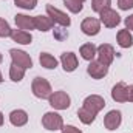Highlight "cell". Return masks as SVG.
Instances as JSON below:
<instances>
[{"label": "cell", "instance_id": "obj_31", "mask_svg": "<svg viewBox=\"0 0 133 133\" xmlns=\"http://www.w3.org/2000/svg\"><path fill=\"white\" fill-rule=\"evenodd\" d=\"M127 101L129 102H133V85H129L127 87Z\"/></svg>", "mask_w": 133, "mask_h": 133}, {"label": "cell", "instance_id": "obj_19", "mask_svg": "<svg viewBox=\"0 0 133 133\" xmlns=\"http://www.w3.org/2000/svg\"><path fill=\"white\" fill-rule=\"evenodd\" d=\"M116 37H118V45L121 48H130L133 45V37L129 30H121Z\"/></svg>", "mask_w": 133, "mask_h": 133}, {"label": "cell", "instance_id": "obj_12", "mask_svg": "<svg viewBox=\"0 0 133 133\" xmlns=\"http://www.w3.org/2000/svg\"><path fill=\"white\" fill-rule=\"evenodd\" d=\"M61 64H62V66H64V70H65L66 73H71V71H74V70L77 68V57H76V54L71 53V51L62 53V56H61Z\"/></svg>", "mask_w": 133, "mask_h": 133}, {"label": "cell", "instance_id": "obj_32", "mask_svg": "<svg viewBox=\"0 0 133 133\" xmlns=\"http://www.w3.org/2000/svg\"><path fill=\"white\" fill-rule=\"evenodd\" d=\"M3 122H5V118H3V113L0 111V127L3 125Z\"/></svg>", "mask_w": 133, "mask_h": 133}, {"label": "cell", "instance_id": "obj_20", "mask_svg": "<svg viewBox=\"0 0 133 133\" xmlns=\"http://www.w3.org/2000/svg\"><path fill=\"white\" fill-rule=\"evenodd\" d=\"M39 62H40V65L43 66V68H46V70H54V68L57 66V61H56V57L51 56L50 53H40V56H39Z\"/></svg>", "mask_w": 133, "mask_h": 133}, {"label": "cell", "instance_id": "obj_23", "mask_svg": "<svg viewBox=\"0 0 133 133\" xmlns=\"http://www.w3.org/2000/svg\"><path fill=\"white\" fill-rule=\"evenodd\" d=\"M110 5H111V0H91V9L98 14L101 11L110 8Z\"/></svg>", "mask_w": 133, "mask_h": 133}, {"label": "cell", "instance_id": "obj_1", "mask_svg": "<svg viewBox=\"0 0 133 133\" xmlns=\"http://www.w3.org/2000/svg\"><path fill=\"white\" fill-rule=\"evenodd\" d=\"M31 90H33V95L39 99H48L53 93L50 82L43 77H34L33 84H31Z\"/></svg>", "mask_w": 133, "mask_h": 133}, {"label": "cell", "instance_id": "obj_3", "mask_svg": "<svg viewBox=\"0 0 133 133\" xmlns=\"http://www.w3.org/2000/svg\"><path fill=\"white\" fill-rule=\"evenodd\" d=\"M48 102L56 110H66L70 107V102L71 101H70V96L66 95L65 91L59 90V91H53L51 93V96L48 98Z\"/></svg>", "mask_w": 133, "mask_h": 133}, {"label": "cell", "instance_id": "obj_28", "mask_svg": "<svg viewBox=\"0 0 133 133\" xmlns=\"http://www.w3.org/2000/svg\"><path fill=\"white\" fill-rule=\"evenodd\" d=\"M118 6L122 11H129L133 8V0H118Z\"/></svg>", "mask_w": 133, "mask_h": 133}, {"label": "cell", "instance_id": "obj_22", "mask_svg": "<svg viewBox=\"0 0 133 133\" xmlns=\"http://www.w3.org/2000/svg\"><path fill=\"white\" fill-rule=\"evenodd\" d=\"M77 116H79V119H81V122H84V124H91L95 119H96V115L95 113H91V111H88L87 108H79L77 110Z\"/></svg>", "mask_w": 133, "mask_h": 133}, {"label": "cell", "instance_id": "obj_15", "mask_svg": "<svg viewBox=\"0 0 133 133\" xmlns=\"http://www.w3.org/2000/svg\"><path fill=\"white\" fill-rule=\"evenodd\" d=\"M9 122L14 127H22L28 122V113L25 110H14L9 113Z\"/></svg>", "mask_w": 133, "mask_h": 133}, {"label": "cell", "instance_id": "obj_27", "mask_svg": "<svg viewBox=\"0 0 133 133\" xmlns=\"http://www.w3.org/2000/svg\"><path fill=\"white\" fill-rule=\"evenodd\" d=\"M68 37V33H66L65 26H62V28H54V39H57V40H64Z\"/></svg>", "mask_w": 133, "mask_h": 133}, {"label": "cell", "instance_id": "obj_11", "mask_svg": "<svg viewBox=\"0 0 133 133\" xmlns=\"http://www.w3.org/2000/svg\"><path fill=\"white\" fill-rule=\"evenodd\" d=\"M87 73H88L93 79H102V77L107 76L108 66H105L104 64H101L99 61H91L90 65L87 66Z\"/></svg>", "mask_w": 133, "mask_h": 133}, {"label": "cell", "instance_id": "obj_17", "mask_svg": "<svg viewBox=\"0 0 133 133\" xmlns=\"http://www.w3.org/2000/svg\"><path fill=\"white\" fill-rule=\"evenodd\" d=\"M14 42L20 43V45H30L31 40H33V36L28 31H23V30H12L11 36H9Z\"/></svg>", "mask_w": 133, "mask_h": 133}, {"label": "cell", "instance_id": "obj_35", "mask_svg": "<svg viewBox=\"0 0 133 133\" xmlns=\"http://www.w3.org/2000/svg\"><path fill=\"white\" fill-rule=\"evenodd\" d=\"M77 2H81V3H84V2H85V0H77Z\"/></svg>", "mask_w": 133, "mask_h": 133}, {"label": "cell", "instance_id": "obj_26", "mask_svg": "<svg viewBox=\"0 0 133 133\" xmlns=\"http://www.w3.org/2000/svg\"><path fill=\"white\" fill-rule=\"evenodd\" d=\"M11 26L5 19H0V37H9L11 36Z\"/></svg>", "mask_w": 133, "mask_h": 133}, {"label": "cell", "instance_id": "obj_4", "mask_svg": "<svg viewBox=\"0 0 133 133\" xmlns=\"http://www.w3.org/2000/svg\"><path fill=\"white\" fill-rule=\"evenodd\" d=\"M46 16L53 20V23H57V25H61V26H70V23H71V20H70V17L66 16L65 12H62L61 9H57V8H54L53 5H46Z\"/></svg>", "mask_w": 133, "mask_h": 133}, {"label": "cell", "instance_id": "obj_6", "mask_svg": "<svg viewBox=\"0 0 133 133\" xmlns=\"http://www.w3.org/2000/svg\"><path fill=\"white\" fill-rule=\"evenodd\" d=\"M9 54H11L12 64L22 66V68H25V70H28V68L33 66V59L30 57L28 53H25V51H22V50H16V48H12V50L9 51Z\"/></svg>", "mask_w": 133, "mask_h": 133}, {"label": "cell", "instance_id": "obj_24", "mask_svg": "<svg viewBox=\"0 0 133 133\" xmlns=\"http://www.w3.org/2000/svg\"><path fill=\"white\" fill-rule=\"evenodd\" d=\"M64 3H65L66 8H68L71 12H74V14L81 12L82 8H84V5H82L81 2H77V0H64Z\"/></svg>", "mask_w": 133, "mask_h": 133}, {"label": "cell", "instance_id": "obj_8", "mask_svg": "<svg viewBox=\"0 0 133 133\" xmlns=\"http://www.w3.org/2000/svg\"><path fill=\"white\" fill-rule=\"evenodd\" d=\"M82 107L87 108L88 111L98 115L101 110L105 107V101H104V98L99 96V95H91V96H87V98H85L84 104H82Z\"/></svg>", "mask_w": 133, "mask_h": 133}, {"label": "cell", "instance_id": "obj_29", "mask_svg": "<svg viewBox=\"0 0 133 133\" xmlns=\"http://www.w3.org/2000/svg\"><path fill=\"white\" fill-rule=\"evenodd\" d=\"M62 133H82L79 129H76L74 125H64L62 127Z\"/></svg>", "mask_w": 133, "mask_h": 133}, {"label": "cell", "instance_id": "obj_34", "mask_svg": "<svg viewBox=\"0 0 133 133\" xmlns=\"http://www.w3.org/2000/svg\"><path fill=\"white\" fill-rule=\"evenodd\" d=\"M2 61H3V56H2V54H0V64H2Z\"/></svg>", "mask_w": 133, "mask_h": 133}, {"label": "cell", "instance_id": "obj_2", "mask_svg": "<svg viewBox=\"0 0 133 133\" xmlns=\"http://www.w3.org/2000/svg\"><path fill=\"white\" fill-rule=\"evenodd\" d=\"M42 125H43L46 130H50V132L62 130V127H64V119H62V116H61L59 113H56V111H48V113H45L43 118H42Z\"/></svg>", "mask_w": 133, "mask_h": 133}, {"label": "cell", "instance_id": "obj_9", "mask_svg": "<svg viewBox=\"0 0 133 133\" xmlns=\"http://www.w3.org/2000/svg\"><path fill=\"white\" fill-rule=\"evenodd\" d=\"M81 30H82V33L87 34V36H96L101 31V20L95 19V17H87V19L82 20Z\"/></svg>", "mask_w": 133, "mask_h": 133}, {"label": "cell", "instance_id": "obj_7", "mask_svg": "<svg viewBox=\"0 0 133 133\" xmlns=\"http://www.w3.org/2000/svg\"><path fill=\"white\" fill-rule=\"evenodd\" d=\"M98 61L105 66H110L113 59H115V48L110 43H102L98 46Z\"/></svg>", "mask_w": 133, "mask_h": 133}, {"label": "cell", "instance_id": "obj_21", "mask_svg": "<svg viewBox=\"0 0 133 133\" xmlns=\"http://www.w3.org/2000/svg\"><path fill=\"white\" fill-rule=\"evenodd\" d=\"M23 76H25V68L16 65V64H11V66H9V77H11L12 82H20L23 79Z\"/></svg>", "mask_w": 133, "mask_h": 133}, {"label": "cell", "instance_id": "obj_16", "mask_svg": "<svg viewBox=\"0 0 133 133\" xmlns=\"http://www.w3.org/2000/svg\"><path fill=\"white\" fill-rule=\"evenodd\" d=\"M111 98L116 102H127V85L124 82H118L111 88Z\"/></svg>", "mask_w": 133, "mask_h": 133}, {"label": "cell", "instance_id": "obj_14", "mask_svg": "<svg viewBox=\"0 0 133 133\" xmlns=\"http://www.w3.org/2000/svg\"><path fill=\"white\" fill-rule=\"evenodd\" d=\"M14 20H16V25H17V28L19 30H23V31H31V30H36L34 28V20L33 17H30V16H25V14H17L16 17H14Z\"/></svg>", "mask_w": 133, "mask_h": 133}, {"label": "cell", "instance_id": "obj_5", "mask_svg": "<svg viewBox=\"0 0 133 133\" xmlns=\"http://www.w3.org/2000/svg\"><path fill=\"white\" fill-rule=\"evenodd\" d=\"M99 17H101V23H104V26H107V28H115L121 23V16L111 8H107V9L101 11Z\"/></svg>", "mask_w": 133, "mask_h": 133}, {"label": "cell", "instance_id": "obj_25", "mask_svg": "<svg viewBox=\"0 0 133 133\" xmlns=\"http://www.w3.org/2000/svg\"><path fill=\"white\" fill-rule=\"evenodd\" d=\"M14 3H16V6H19V8H22V9L31 11V9L36 8L37 0H14Z\"/></svg>", "mask_w": 133, "mask_h": 133}, {"label": "cell", "instance_id": "obj_10", "mask_svg": "<svg viewBox=\"0 0 133 133\" xmlns=\"http://www.w3.org/2000/svg\"><path fill=\"white\" fill-rule=\"evenodd\" d=\"M122 122V115L119 110H111L104 118V125L107 130H116Z\"/></svg>", "mask_w": 133, "mask_h": 133}, {"label": "cell", "instance_id": "obj_18", "mask_svg": "<svg viewBox=\"0 0 133 133\" xmlns=\"http://www.w3.org/2000/svg\"><path fill=\"white\" fill-rule=\"evenodd\" d=\"M79 53H81V56H82V59H85V61H88V62H91L93 59H95V56H96V53H98V48L93 45V43H84L82 46H81V50H79Z\"/></svg>", "mask_w": 133, "mask_h": 133}, {"label": "cell", "instance_id": "obj_13", "mask_svg": "<svg viewBox=\"0 0 133 133\" xmlns=\"http://www.w3.org/2000/svg\"><path fill=\"white\" fill-rule=\"evenodd\" d=\"M33 20H34V28L39 30V31H42V33L50 31L53 28V25H54L53 20L48 16H34Z\"/></svg>", "mask_w": 133, "mask_h": 133}, {"label": "cell", "instance_id": "obj_30", "mask_svg": "<svg viewBox=\"0 0 133 133\" xmlns=\"http://www.w3.org/2000/svg\"><path fill=\"white\" fill-rule=\"evenodd\" d=\"M125 26H127V30H132L133 31V14H130V16L125 19Z\"/></svg>", "mask_w": 133, "mask_h": 133}, {"label": "cell", "instance_id": "obj_33", "mask_svg": "<svg viewBox=\"0 0 133 133\" xmlns=\"http://www.w3.org/2000/svg\"><path fill=\"white\" fill-rule=\"evenodd\" d=\"M3 82V76H2V73H0V84Z\"/></svg>", "mask_w": 133, "mask_h": 133}]
</instances>
